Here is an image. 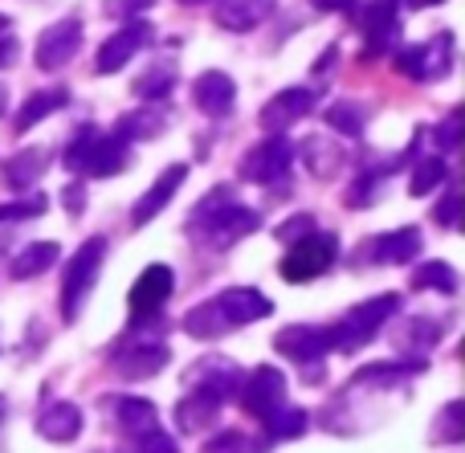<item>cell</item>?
<instances>
[{"label":"cell","instance_id":"cell-27","mask_svg":"<svg viewBox=\"0 0 465 453\" xmlns=\"http://www.w3.org/2000/svg\"><path fill=\"white\" fill-rule=\"evenodd\" d=\"M57 258H62V250H57V241H33V245H25V250L13 258V266H8V274H13L16 282H29V278L45 274V270L54 266Z\"/></svg>","mask_w":465,"mask_h":453},{"label":"cell","instance_id":"cell-42","mask_svg":"<svg viewBox=\"0 0 465 453\" xmlns=\"http://www.w3.org/2000/svg\"><path fill=\"white\" fill-rule=\"evenodd\" d=\"M306 233H314V217H311V212H294L290 221H282V225L273 229V237H278V241H286V245L302 241Z\"/></svg>","mask_w":465,"mask_h":453},{"label":"cell","instance_id":"cell-30","mask_svg":"<svg viewBox=\"0 0 465 453\" xmlns=\"http://www.w3.org/2000/svg\"><path fill=\"white\" fill-rule=\"evenodd\" d=\"M184 331L193 335V340H221V335L229 331V323L217 302H201V307H193L184 315Z\"/></svg>","mask_w":465,"mask_h":453},{"label":"cell","instance_id":"cell-53","mask_svg":"<svg viewBox=\"0 0 465 453\" xmlns=\"http://www.w3.org/2000/svg\"><path fill=\"white\" fill-rule=\"evenodd\" d=\"M401 5H409V8H429V5H445V0H401Z\"/></svg>","mask_w":465,"mask_h":453},{"label":"cell","instance_id":"cell-38","mask_svg":"<svg viewBox=\"0 0 465 453\" xmlns=\"http://www.w3.org/2000/svg\"><path fill=\"white\" fill-rule=\"evenodd\" d=\"M327 123L347 139L363 135V106L360 103H331L327 106Z\"/></svg>","mask_w":465,"mask_h":453},{"label":"cell","instance_id":"cell-55","mask_svg":"<svg viewBox=\"0 0 465 453\" xmlns=\"http://www.w3.org/2000/svg\"><path fill=\"white\" fill-rule=\"evenodd\" d=\"M5 413H8V405H5V397H0V421H5Z\"/></svg>","mask_w":465,"mask_h":453},{"label":"cell","instance_id":"cell-56","mask_svg":"<svg viewBox=\"0 0 465 453\" xmlns=\"http://www.w3.org/2000/svg\"><path fill=\"white\" fill-rule=\"evenodd\" d=\"M180 5H204V0H180Z\"/></svg>","mask_w":465,"mask_h":453},{"label":"cell","instance_id":"cell-16","mask_svg":"<svg viewBox=\"0 0 465 453\" xmlns=\"http://www.w3.org/2000/svg\"><path fill=\"white\" fill-rule=\"evenodd\" d=\"M221 409H225V400H221L213 389H201V384H196V389L176 405V413L172 417H176L180 433H204L221 417Z\"/></svg>","mask_w":465,"mask_h":453},{"label":"cell","instance_id":"cell-17","mask_svg":"<svg viewBox=\"0 0 465 453\" xmlns=\"http://www.w3.org/2000/svg\"><path fill=\"white\" fill-rule=\"evenodd\" d=\"M193 384H201V389H213L221 400L237 397L241 392V380H245V372H241V364H232L225 356H204L193 364V376H188Z\"/></svg>","mask_w":465,"mask_h":453},{"label":"cell","instance_id":"cell-28","mask_svg":"<svg viewBox=\"0 0 465 453\" xmlns=\"http://www.w3.org/2000/svg\"><path fill=\"white\" fill-rule=\"evenodd\" d=\"M114 417H119V425L127 433H135V438L160 425L155 405H152V400H143V397H114Z\"/></svg>","mask_w":465,"mask_h":453},{"label":"cell","instance_id":"cell-23","mask_svg":"<svg viewBox=\"0 0 465 453\" xmlns=\"http://www.w3.org/2000/svg\"><path fill=\"white\" fill-rule=\"evenodd\" d=\"M298 152H302V163L319 180H331L339 168H343V147H339L335 139H327V135H306Z\"/></svg>","mask_w":465,"mask_h":453},{"label":"cell","instance_id":"cell-29","mask_svg":"<svg viewBox=\"0 0 465 453\" xmlns=\"http://www.w3.org/2000/svg\"><path fill=\"white\" fill-rule=\"evenodd\" d=\"M176 62H155L152 70H143L139 74V82H135V94L143 98V103H163V98L172 94V86H176Z\"/></svg>","mask_w":465,"mask_h":453},{"label":"cell","instance_id":"cell-15","mask_svg":"<svg viewBox=\"0 0 465 453\" xmlns=\"http://www.w3.org/2000/svg\"><path fill=\"white\" fill-rule=\"evenodd\" d=\"M213 302L221 307L229 327H249V323H257V319L273 315V302L265 299L262 291H253V286H229V291H221Z\"/></svg>","mask_w":465,"mask_h":453},{"label":"cell","instance_id":"cell-14","mask_svg":"<svg viewBox=\"0 0 465 453\" xmlns=\"http://www.w3.org/2000/svg\"><path fill=\"white\" fill-rule=\"evenodd\" d=\"M184 180H188V163H172V168H163L160 180H155V184L135 201V209H131V225L139 229V225H147V221L160 217V212L172 204V196L180 192Z\"/></svg>","mask_w":465,"mask_h":453},{"label":"cell","instance_id":"cell-40","mask_svg":"<svg viewBox=\"0 0 465 453\" xmlns=\"http://www.w3.org/2000/svg\"><path fill=\"white\" fill-rule=\"evenodd\" d=\"M45 209H49L45 192H37V196H25V201L0 204V221H33V217H41Z\"/></svg>","mask_w":465,"mask_h":453},{"label":"cell","instance_id":"cell-52","mask_svg":"<svg viewBox=\"0 0 465 453\" xmlns=\"http://www.w3.org/2000/svg\"><path fill=\"white\" fill-rule=\"evenodd\" d=\"M335 57H339V49H335V45H327V49H322V57H319V65H314V74H322L331 62H335Z\"/></svg>","mask_w":465,"mask_h":453},{"label":"cell","instance_id":"cell-5","mask_svg":"<svg viewBox=\"0 0 465 453\" xmlns=\"http://www.w3.org/2000/svg\"><path fill=\"white\" fill-rule=\"evenodd\" d=\"M82 21L78 16H65V21H54L49 29H41L37 37V54H33V62H37V70L45 74H57L62 65L74 62V54L82 49Z\"/></svg>","mask_w":465,"mask_h":453},{"label":"cell","instance_id":"cell-45","mask_svg":"<svg viewBox=\"0 0 465 453\" xmlns=\"http://www.w3.org/2000/svg\"><path fill=\"white\" fill-rule=\"evenodd\" d=\"M433 139H437V147H441V152H458V143H461V111H453L450 119L433 131Z\"/></svg>","mask_w":465,"mask_h":453},{"label":"cell","instance_id":"cell-25","mask_svg":"<svg viewBox=\"0 0 465 453\" xmlns=\"http://www.w3.org/2000/svg\"><path fill=\"white\" fill-rule=\"evenodd\" d=\"M65 103H70V94H65V90H37V94H29L21 103V111H16V119H13V131H16V135H25V131L37 127L41 119H49L54 111H62Z\"/></svg>","mask_w":465,"mask_h":453},{"label":"cell","instance_id":"cell-2","mask_svg":"<svg viewBox=\"0 0 465 453\" xmlns=\"http://www.w3.org/2000/svg\"><path fill=\"white\" fill-rule=\"evenodd\" d=\"M401 310V294H376V299L351 307L335 327H331V348L339 351H360L363 343L376 340V331Z\"/></svg>","mask_w":465,"mask_h":453},{"label":"cell","instance_id":"cell-54","mask_svg":"<svg viewBox=\"0 0 465 453\" xmlns=\"http://www.w3.org/2000/svg\"><path fill=\"white\" fill-rule=\"evenodd\" d=\"M5 106H8V90L0 86V114H5Z\"/></svg>","mask_w":465,"mask_h":453},{"label":"cell","instance_id":"cell-36","mask_svg":"<svg viewBox=\"0 0 465 453\" xmlns=\"http://www.w3.org/2000/svg\"><path fill=\"white\" fill-rule=\"evenodd\" d=\"M306 425H311V417H306L302 409H278L273 417H265V433H273V441H294V438H302Z\"/></svg>","mask_w":465,"mask_h":453},{"label":"cell","instance_id":"cell-26","mask_svg":"<svg viewBox=\"0 0 465 453\" xmlns=\"http://www.w3.org/2000/svg\"><path fill=\"white\" fill-rule=\"evenodd\" d=\"M127 160H131V152L119 135H98V143H94V152H90L82 176H119V172L127 168Z\"/></svg>","mask_w":465,"mask_h":453},{"label":"cell","instance_id":"cell-21","mask_svg":"<svg viewBox=\"0 0 465 453\" xmlns=\"http://www.w3.org/2000/svg\"><path fill=\"white\" fill-rule=\"evenodd\" d=\"M278 0H221L217 5V25L229 33H249L273 13Z\"/></svg>","mask_w":465,"mask_h":453},{"label":"cell","instance_id":"cell-34","mask_svg":"<svg viewBox=\"0 0 465 453\" xmlns=\"http://www.w3.org/2000/svg\"><path fill=\"white\" fill-rule=\"evenodd\" d=\"M412 286H417V291L458 294V270H453L450 261H425L420 270H412Z\"/></svg>","mask_w":465,"mask_h":453},{"label":"cell","instance_id":"cell-51","mask_svg":"<svg viewBox=\"0 0 465 453\" xmlns=\"http://www.w3.org/2000/svg\"><path fill=\"white\" fill-rule=\"evenodd\" d=\"M16 57V37H0V65H13Z\"/></svg>","mask_w":465,"mask_h":453},{"label":"cell","instance_id":"cell-9","mask_svg":"<svg viewBox=\"0 0 465 453\" xmlns=\"http://www.w3.org/2000/svg\"><path fill=\"white\" fill-rule=\"evenodd\" d=\"M363 33H368V49H363V62L371 57L392 54L396 45V29H401V0H368L363 8Z\"/></svg>","mask_w":465,"mask_h":453},{"label":"cell","instance_id":"cell-43","mask_svg":"<svg viewBox=\"0 0 465 453\" xmlns=\"http://www.w3.org/2000/svg\"><path fill=\"white\" fill-rule=\"evenodd\" d=\"M135 453H180V446L172 433H163L160 425H155V429H147L135 438Z\"/></svg>","mask_w":465,"mask_h":453},{"label":"cell","instance_id":"cell-18","mask_svg":"<svg viewBox=\"0 0 465 453\" xmlns=\"http://www.w3.org/2000/svg\"><path fill=\"white\" fill-rule=\"evenodd\" d=\"M193 98H196V106H201L204 114L225 119V114L232 111V103H237V86H232V78L225 70H204L201 78H196V86H193Z\"/></svg>","mask_w":465,"mask_h":453},{"label":"cell","instance_id":"cell-31","mask_svg":"<svg viewBox=\"0 0 465 453\" xmlns=\"http://www.w3.org/2000/svg\"><path fill=\"white\" fill-rule=\"evenodd\" d=\"M437 340H441V323H433V319H404L401 335H396V348L429 351V348H437Z\"/></svg>","mask_w":465,"mask_h":453},{"label":"cell","instance_id":"cell-1","mask_svg":"<svg viewBox=\"0 0 465 453\" xmlns=\"http://www.w3.org/2000/svg\"><path fill=\"white\" fill-rule=\"evenodd\" d=\"M257 229H262V217H257L253 209H245V204H237V196H232L229 184L213 188V192L193 209V217H188V233L209 241L213 250H229L232 241L257 233Z\"/></svg>","mask_w":465,"mask_h":453},{"label":"cell","instance_id":"cell-48","mask_svg":"<svg viewBox=\"0 0 465 453\" xmlns=\"http://www.w3.org/2000/svg\"><path fill=\"white\" fill-rule=\"evenodd\" d=\"M458 209H461V196H458V188H450V192H445V201L437 204V221H441L445 229H453V225H458Z\"/></svg>","mask_w":465,"mask_h":453},{"label":"cell","instance_id":"cell-7","mask_svg":"<svg viewBox=\"0 0 465 453\" xmlns=\"http://www.w3.org/2000/svg\"><path fill=\"white\" fill-rule=\"evenodd\" d=\"M241 409H245L249 417H273L278 409H286V376L278 372V368H257L253 376H245L241 380Z\"/></svg>","mask_w":465,"mask_h":453},{"label":"cell","instance_id":"cell-8","mask_svg":"<svg viewBox=\"0 0 465 453\" xmlns=\"http://www.w3.org/2000/svg\"><path fill=\"white\" fill-rule=\"evenodd\" d=\"M273 351H282L294 364H319L331 351V327H314V323H294L282 327L273 335Z\"/></svg>","mask_w":465,"mask_h":453},{"label":"cell","instance_id":"cell-44","mask_svg":"<svg viewBox=\"0 0 465 453\" xmlns=\"http://www.w3.org/2000/svg\"><path fill=\"white\" fill-rule=\"evenodd\" d=\"M392 54H396V70H401L404 78L425 82V62H420V45H401V49H392Z\"/></svg>","mask_w":465,"mask_h":453},{"label":"cell","instance_id":"cell-22","mask_svg":"<svg viewBox=\"0 0 465 453\" xmlns=\"http://www.w3.org/2000/svg\"><path fill=\"white\" fill-rule=\"evenodd\" d=\"M168 131V111L163 106H143V111H131L119 119V127L111 135H119L123 143H135V139H155Z\"/></svg>","mask_w":465,"mask_h":453},{"label":"cell","instance_id":"cell-24","mask_svg":"<svg viewBox=\"0 0 465 453\" xmlns=\"http://www.w3.org/2000/svg\"><path fill=\"white\" fill-rule=\"evenodd\" d=\"M45 168H49L45 147H25V152H16L13 160L5 163V184L13 188V192H25V188L37 184Z\"/></svg>","mask_w":465,"mask_h":453},{"label":"cell","instance_id":"cell-46","mask_svg":"<svg viewBox=\"0 0 465 453\" xmlns=\"http://www.w3.org/2000/svg\"><path fill=\"white\" fill-rule=\"evenodd\" d=\"M155 0H106V13L119 16V21H135L139 13H147Z\"/></svg>","mask_w":465,"mask_h":453},{"label":"cell","instance_id":"cell-11","mask_svg":"<svg viewBox=\"0 0 465 453\" xmlns=\"http://www.w3.org/2000/svg\"><path fill=\"white\" fill-rule=\"evenodd\" d=\"M147 41H152V25L139 21V16H135V21H127L119 33H111V37H106L103 45H98L94 70H98V74H119L123 65H127L131 57H135L139 49L147 45Z\"/></svg>","mask_w":465,"mask_h":453},{"label":"cell","instance_id":"cell-33","mask_svg":"<svg viewBox=\"0 0 465 453\" xmlns=\"http://www.w3.org/2000/svg\"><path fill=\"white\" fill-rule=\"evenodd\" d=\"M420 62H425V82L429 78H445L453 70V33L441 29L429 45H420Z\"/></svg>","mask_w":465,"mask_h":453},{"label":"cell","instance_id":"cell-19","mask_svg":"<svg viewBox=\"0 0 465 453\" xmlns=\"http://www.w3.org/2000/svg\"><path fill=\"white\" fill-rule=\"evenodd\" d=\"M37 433L54 446H65L82 433V409L70 405V400H49L45 409L37 413Z\"/></svg>","mask_w":465,"mask_h":453},{"label":"cell","instance_id":"cell-49","mask_svg":"<svg viewBox=\"0 0 465 453\" xmlns=\"http://www.w3.org/2000/svg\"><path fill=\"white\" fill-rule=\"evenodd\" d=\"M62 201H65V209H70V217H82V209H86V184H65V192H62Z\"/></svg>","mask_w":465,"mask_h":453},{"label":"cell","instance_id":"cell-37","mask_svg":"<svg viewBox=\"0 0 465 453\" xmlns=\"http://www.w3.org/2000/svg\"><path fill=\"white\" fill-rule=\"evenodd\" d=\"M98 135H103V131L86 123V127H78V135L70 139V147H65V168H70L74 176H82V172H86V160H90V152H94Z\"/></svg>","mask_w":465,"mask_h":453},{"label":"cell","instance_id":"cell-4","mask_svg":"<svg viewBox=\"0 0 465 453\" xmlns=\"http://www.w3.org/2000/svg\"><path fill=\"white\" fill-rule=\"evenodd\" d=\"M335 258H339V237L335 233H306L302 241H294L286 250V258H282V278L286 282H314L319 274H327L331 266H335Z\"/></svg>","mask_w":465,"mask_h":453},{"label":"cell","instance_id":"cell-10","mask_svg":"<svg viewBox=\"0 0 465 453\" xmlns=\"http://www.w3.org/2000/svg\"><path fill=\"white\" fill-rule=\"evenodd\" d=\"M314 103H319V86H286V90H278V94L262 106V127L278 135V131L294 127L298 119H306V114L314 111Z\"/></svg>","mask_w":465,"mask_h":453},{"label":"cell","instance_id":"cell-41","mask_svg":"<svg viewBox=\"0 0 465 453\" xmlns=\"http://www.w3.org/2000/svg\"><path fill=\"white\" fill-rule=\"evenodd\" d=\"M388 176V168H371V172H363L360 180H355V188H347V204L351 209H363V204L376 196V184Z\"/></svg>","mask_w":465,"mask_h":453},{"label":"cell","instance_id":"cell-35","mask_svg":"<svg viewBox=\"0 0 465 453\" xmlns=\"http://www.w3.org/2000/svg\"><path fill=\"white\" fill-rule=\"evenodd\" d=\"M445 176H450V168H445L441 155H425V160L412 168V180H409V192L412 196H429L437 184H445Z\"/></svg>","mask_w":465,"mask_h":453},{"label":"cell","instance_id":"cell-39","mask_svg":"<svg viewBox=\"0 0 465 453\" xmlns=\"http://www.w3.org/2000/svg\"><path fill=\"white\" fill-rule=\"evenodd\" d=\"M433 433H437V441H461V433H465V405L461 400H450V405L437 413Z\"/></svg>","mask_w":465,"mask_h":453},{"label":"cell","instance_id":"cell-13","mask_svg":"<svg viewBox=\"0 0 465 453\" xmlns=\"http://www.w3.org/2000/svg\"><path fill=\"white\" fill-rule=\"evenodd\" d=\"M420 253V229L404 225L392 229V233H380L371 241H363V261H376V266H401V261H412Z\"/></svg>","mask_w":465,"mask_h":453},{"label":"cell","instance_id":"cell-50","mask_svg":"<svg viewBox=\"0 0 465 453\" xmlns=\"http://www.w3.org/2000/svg\"><path fill=\"white\" fill-rule=\"evenodd\" d=\"M319 13H351L355 8V0H311Z\"/></svg>","mask_w":465,"mask_h":453},{"label":"cell","instance_id":"cell-3","mask_svg":"<svg viewBox=\"0 0 465 453\" xmlns=\"http://www.w3.org/2000/svg\"><path fill=\"white\" fill-rule=\"evenodd\" d=\"M103 261H106V237H90L82 250H74L70 266H65V278H62V319L65 323H74V319L82 315V307H86L90 291H94V282H98Z\"/></svg>","mask_w":465,"mask_h":453},{"label":"cell","instance_id":"cell-12","mask_svg":"<svg viewBox=\"0 0 465 453\" xmlns=\"http://www.w3.org/2000/svg\"><path fill=\"white\" fill-rule=\"evenodd\" d=\"M172 291H176V274H172V266H163V261L147 266L143 274L135 278V286H131V315H135V319H152L155 310L168 302Z\"/></svg>","mask_w":465,"mask_h":453},{"label":"cell","instance_id":"cell-20","mask_svg":"<svg viewBox=\"0 0 465 453\" xmlns=\"http://www.w3.org/2000/svg\"><path fill=\"white\" fill-rule=\"evenodd\" d=\"M168 359H172V351L163 343H139V348L119 351L114 368H119L123 380H152V376H160L168 368Z\"/></svg>","mask_w":465,"mask_h":453},{"label":"cell","instance_id":"cell-32","mask_svg":"<svg viewBox=\"0 0 465 453\" xmlns=\"http://www.w3.org/2000/svg\"><path fill=\"white\" fill-rule=\"evenodd\" d=\"M425 372V359H412V364H368L363 372H355V384H371V389H392L404 376Z\"/></svg>","mask_w":465,"mask_h":453},{"label":"cell","instance_id":"cell-6","mask_svg":"<svg viewBox=\"0 0 465 453\" xmlns=\"http://www.w3.org/2000/svg\"><path fill=\"white\" fill-rule=\"evenodd\" d=\"M290 163H294V147H290L282 135H270L245 152L241 176H245L249 184H278V180H286Z\"/></svg>","mask_w":465,"mask_h":453},{"label":"cell","instance_id":"cell-47","mask_svg":"<svg viewBox=\"0 0 465 453\" xmlns=\"http://www.w3.org/2000/svg\"><path fill=\"white\" fill-rule=\"evenodd\" d=\"M204 453H249L241 433H217L213 441H204Z\"/></svg>","mask_w":465,"mask_h":453}]
</instances>
